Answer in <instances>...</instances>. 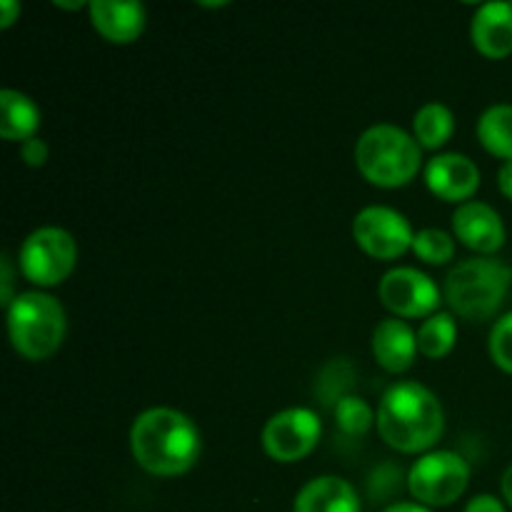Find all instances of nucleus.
<instances>
[{
    "label": "nucleus",
    "instance_id": "f257e3e1",
    "mask_svg": "<svg viewBox=\"0 0 512 512\" xmlns=\"http://www.w3.org/2000/svg\"><path fill=\"white\" fill-rule=\"evenodd\" d=\"M135 463L158 478H178L198 463L203 438L193 420L175 408H150L130 428Z\"/></svg>",
    "mask_w": 512,
    "mask_h": 512
},
{
    "label": "nucleus",
    "instance_id": "f03ea898",
    "mask_svg": "<svg viewBox=\"0 0 512 512\" xmlns=\"http://www.w3.org/2000/svg\"><path fill=\"white\" fill-rule=\"evenodd\" d=\"M375 428L385 445L405 455L430 453L445 433V410L438 395L415 380H400L385 390L375 413Z\"/></svg>",
    "mask_w": 512,
    "mask_h": 512
},
{
    "label": "nucleus",
    "instance_id": "7ed1b4c3",
    "mask_svg": "<svg viewBox=\"0 0 512 512\" xmlns=\"http://www.w3.org/2000/svg\"><path fill=\"white\" fill-rule=\"evenodd\" d=\"M355 165L375 188L395 190L413 183L423 168V148L403 128L378 123L355 143Z\"/></svg>",
    "mask_w": 512,
    "mask_h": 512
},
{
    "label": "nucleus",
    "instance_id": "20e7f679",
    "mask_svg": "<svg viewBox=\"0 0 512 512\" xmlns=\"http://www.w3.org/2000/svg\"><path fill=\"white\" fill-rule=\"evenodd\" d=\"M512 285V268L498 258H468L455 265L443 285V298L453 315L465 320H488L503 308Z\"/></svg>",
    "mask_w": 512,
    "mask_h": 512
},
{
    "label": "nucleus",
    "instance_id": "39448f33",
    "mask_svg": "<svg viewBox=\"0 0 512 512\" xmlns=\"http://www.w3.org/2000/svg\"><path fill=\"white\" fill-rule=\"evenodd\" d=\"M5 315H8L10 345L20 358L30 363L53 358L65 343V333H68L65 308L58 298L43 290L20 293L5 310Z\"/></svg>",
    "mask_w": 512,
    "mask_h": 512
},
{
    "label": "nucleus",
    "instance_id": "423d86ee",
    "mask_svg": "<svg viewBox=\"0 0 512 512\" xmlns=\"http://www.w3.org/2000/svg\"><path fill=\"white\" fill-rule=\"evenodd\" d=\"M78 243L68 230L45 225L33 230L18 250V270L35 288H55L73 275Z\"/></svg>",
    "mask_w": 512,
    "mask_h": 512
},
{
    "label": "nucleus",
    "instance_id": "0eeeda50",
    "mask_svg": "<svg viewBox=\"0 0 512 512\" xmlns=\"http://www.w3.org/2000/svg\"><path fill=\"white\" fill-rule=\"evenodd\" d=\"M470 485V465L453 450H430L415 460L408 473V490L425 508H448L458 503Z\"/></svg>",
    "mask_w": 512,
    "mask_h": 512
},
{
    "label": "nucleus",
    "instance_id": "6e6552de",
    "mask_svg": "<svg viewBox=\"0 0 512 512\" xmlns=\"http://www.w3.org/2000/svg\"><path fill=\"white\" fill-rule=\"evenodd\" d=\"M323 423L310 408H285L265 423L260 433L265 455L275 463H298L308 458L320 443Z\"/></svg>",
    "mask_w": 512,
    "mask_h": 512
},
{
    "label": "nucleus",
    "instance_id": "1a4fd4ad",
    "mask_svg": "<svg viewBox=\"0 0 512 512\" xmlns=\"http://www.w3.org/2000/svg\"><path fill=\"white\" fill-rule=\"evenodd\" d=\"M353 240L375 260H395L413 250L415 230L403 213L388 205L363 208L353 220Z\"/></svg>",
    "mask_w": 512,
    "mask_h": 512
},
{
    "label": "nucleus",
    "instance_id": "9d476101",
    "mask_svg": "<svg viewBox=\"0 0 512 512\" xmlns=\"http://www.w3.org/2000/svg\"><path fill=\"white\" fill-rule=\"evenodd\" d=\"M378 298L393 318H430L440 308V290L430 275L418 268H393L378 285Z\"/></svg>",
    "mask_w": 512,
    "mask_h": 512
},
{
    "label": "nucleus",
    "instance_id": "9b49d317",
    "mask_svg": "<svg viewBox=\"0 0 512 512\" xmlns=\"http://www.w3.org/2000/svg\"><path fill=\"white\" fill-rule=\"evenodd\" d=\"M425 185L445 203H470L480 190V168L463 153H440L425 163Z\"/></svg>",
    "mask_w": 512,
    "mask_h": 512
},
{
    "label": "nucleus",
    "instance_id": "f8f14e48",
    "mask_svg": "<svg viewBox=\"0 0 512 512\" xmlns=\"http://www.w3.org/2000/svg\"><path fill=\"white\" fill-rule=\"evenodd\" d=\"M453 235L480 258H493L505 245L508 233H505L503 218L493 205L470 200V203L458 205V210L453 213Z\"/></svg>",
    "mask_w": 512,
    "mask_h": 512
},
{
    "label": "nucleus",
    "instance_id": "ddd939ff",
    "mask_svg": "<svg viewBox=\"0 0 512 512\" xmlns=\"http://www.w3.org/2000/svg\"><path fill=\"white\" fill-rule=\"evenodd\" d=\"M418 333L408 320L385 318L373 330V358L385 373L400 375L413 368L418 358Z\"/></svg>",
    "mask_w": 512,
    "mask_h": 512
},
{
    "label": "nucleus",
    "instance_id": "4468645a",
    "mask_svg": "<svg viewBox=\"0 0 512 512\" xmlns=\"http://www.w3.org/2000/svg\"><path fill=\"white\" fill-rule=\"evenodd\" d=\"M90 23L95 33L113 45H130L145 33L148 13L143 3H115V0H93L88 5Z\"/></svg>",
    "mask_w": 512,
    "mask_h": 512
},
{
    "label": "nucleus",
    "instance_id": "2eb2a0df",
    "mask_svg": "<svg viewBox=\"0 0 512 512\" xmlns=\"http://www.w3.org/2000/svg\"><path fill=\"white\" fill-rule=\"evenodd\" d=\"M470 40L488 60H503L512 55V3L480 5L470 23Z\"/></svg>",
    "mask_w": 512,
    "mask_h": 512
},
{
    "label": "nucleus",
    "instance_id": "dca6fc26",
    "mask_svg": "<svg viewBox=\"0 0 512 512\" xmlns=\"http://www.w3.org/2000/svg\"><path fill=\"white\" fill-rule=\"evenodd\" d=\"M293 512H360L358 490L338 475H320L300 488Z\"/></svg>",
    "mask_w": 512,
    "mask_h": 512
},
{
    "label": "nucleus",
    "instance_id": "f3484780",
    "mask_svg": "<svg viewBox=\"0 0 512 512\" xmlns=\"http://www.w3.org/2000/svg\"><path fill=\"white\" fill-rule=\"evenodd\" d=\"M40 123H43V113L33 98L13 88L0 90V135L3 140L23 145L25 140L38 138Z\"/></svg>",
    "mask_w": 512,
    "mask_h": 512
},
{
    "label": "nucleus",
    "instance_id": "a211bd4d",
    "mask_svg": "<svg viewBox=\"0 0 512 512\" xmlns=\"http://www.w3.org/2000/svg\"><path fill=\"white\" fill-rule=\"evenodd\" d=\"M455 133V115L443 103H425L413 115V138L423 150H440Z\"/></svg>",
    "mask_w": 512,
    "mask_h": 512
},
{
    "label": "nucleus",
    "instance_id": "6ab92c4d",
    "mask_svg": "<svg viewBox=\"0 0 512 512\" xmlns=\"http://www.w3.org/2000/svg\"><path fill=\"white\" fill-rule=\"evenodd\" d=\"M475 133H478L480 145H483L490 155L500 158L503 163L512 160V105H490V108L480 115Z\"/></svg>",
    "mask_w": 512,
    "mask_h": 512
},
{
    "label": "nucleus",
    "instance_id": "aec40b11",
    "mask_svg": "<svg viewBox=\"0 0 512 512\" xmlns=\"http://www.w3.org/2000/svg\"><path fill=\"white\" fill-rule=\"evenodd\" d=\"M418 350L423 358L440 360L455 348L458 340V323H455L453 313H435L423 320L418 330Z\"/></svg>",
    "mask_w": 512,
    "mask_h": 512
},
{
    "label": "nucleus",
    "instance_id": "412c9836",
    "mask_svg": "<svg viewBox=\"0 0 512 512\" xmlns=\"http://www.w3.org/2000/svg\"><path fill=\"white\" fill-rule=\"evenodd\" d=\"M335 423L338 430L348 438H358L365 435L375 425V413L363 398L358 395H343V398L335 403Z\"/></svg>",
    "mask_w": 512,
    "mask_h": 512
},
{
    "label": "nucleus",
    "instance_id": "4be33fe9",
    "mask_svg": "<svg viewBox=\"0 0 512 512\" xmlns=\"http://www.w3.org/2000/svg\"><path fill=\"white\" fill-rule=\"evenodd\" d=\"M413 253L425 265H448L455 258V235L440 228H423L415 233Z\"/></svg>",
    "mask_w": 512,
    "mask_h": 512
},
{
    "label": "nucleus",
    "instance_id": "5701e85b",
    "mask_svg": "<svg viewBox=\"0 0 512 512\" xmlns=\"http://www.w3.org/2000/svg\"><path fill=\"white\" fill-rule=\"evenodd\" d=\"M490 360L498 365L503 373L512 375V313H505L503 318L495 320L488 340Z\"/></svg>",
    "mask_w": 512,
    "mask_h": 512
},
{
    "label": "nucleus",
    "instance_id": "b1692460",
    "mask_svg": "<svg viewBox=\"0 0 512 512\" xmlns=\"http://www.w3.org/2000/svg\"><path fill=\"white\" fill-rule=\"evenodd\" d=\"M48 155H50L48 143L40 138H30L20 145V160H23L28 168H43V165L48 163Z\"/></svg>",
    "mask_w": 512,
    "mask_h": 512
},
{
    "label": "nucleus",
    "instance_id": "393cba45",
    "mask_svg": "<svg viewBox=\"0 0 512 512\" xmlns=\"http://www.w3.org/2000/svg\"><path fill=\"white\" fill-rule=\"evenodd\" d=\"M13 278V260H10L8 255H3V258H0V303H3L5 310H8L10 303L18 298V295L13 293Z\"/></svg>",
    "mask_w": 512,
    "mask_h": 512
},
{
    "label": "nucleus",
    "instance_id": "a878e982",
    "mask_svg": "<svg viewBox=\"0 0 512 512\" xmlns=\"http://www.w3.org/2000/svg\"><path fill=\"white\" fill-rule=\"evenodd\" d=\"M465 512H508V508H505V500L483 493L475 495V498L465 505Z\"/></svg>",
    "mask_w": 512,
    "mask_h": 512
},
{
    "label": "nucleus",
    "instance_id": "bb28decb",
    "mask_svg": "<svg viewBox=\"0 0 512 512\" xmlns=\"http://www.w3.org/2000/svg\"><path fill=\"white\" fill-rule=\"evenodd\" d=\"M20 3L15 0H0V30H8L20 18Z\"/></svg>",
    "mask_w": 512,
    "mask_h": 512
},
{
    "label": "nucleus",
    "instance_id": "cd10ccee",
    "mask_svg": "<svg viewBox=\"0 0 512 512\" xmlns=\"http://www.w3.org/2000/svg\"><path fill=\"white\" fill-rule=\"evenodd\" d=\"M498 190L505 195V198L512 200V160L500 165L498 170Z\"/></svg>",
    "mask_w": 512,
    "mask_h": 512
},
{
    "label": "nucleus",
    "instance_id": "c85d7f7f",
    "mask_svg": "<svg viewBox=\"0 0 512 512\" xmlns=\"http://www.w3.org/2000/svg\"><path fill=\"white\" fill-rule=\"evenodd\" d=\"M500 490H503V500L508 508H512V463L505 468L503 480H500Z\"/></svg>",
    "mask_w": 512,
    "mask_h": 512
},
{
    "label": "nucleus",
    "instance_id": "c756f323",
    "mask_svg": "<svg viewBox=\"0 0 512 512\" xmlns=\"http://www.w3.org/2000/svg\"><path fill=\"white\" fill-rule=\"evenodd\" d=\"M383 512H433V510L425 508V505H420V503H393V505H388Z\"/></svg>",
    "mask_w": 512,
    "mask_h": 512
},
{
    "label": "nucleus",
    "instance_id": "7c9ffc66",
    "mask_svg": "<svg viewBox=\"0 0 512 512\" xmlns=\"http://www.w3.org/2000/svg\"><path fill=\"white\" fill-rule=\"evenodd\" d=\"M55 8H63V10H83L85 3H55Z\"/></svg>",
    "mask_w": 512,
    "mask_h": 512
}]
</instances>
